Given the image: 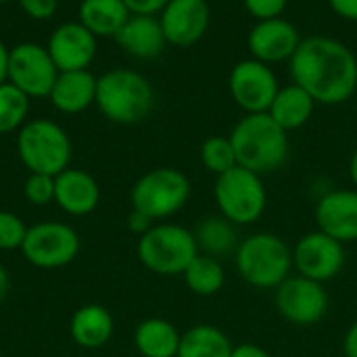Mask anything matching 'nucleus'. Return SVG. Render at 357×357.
Wrapping results in <instances>:
<instances>
[{
    "label": "nucleus",
    "mask_w": 357,
    "mask_h": 357,
    "mask_svg": "<svg viewBox=\"0 0 357 357\" xmlns=\"http://www.w3.org/2000/svg\"><path fill=\"white\" fill-rule=\"evenodd\" d=\"M289 73L318 105H343L357 92L356 52L331 36L303 38L289 61Z\"/></svg>",
    "instance_id": "obj_1"
},
{
    "label": "nucleus",
    "mask_w": 357,
    "mask_h": 357,
    "mask_svg": "<svg viewBox=\"0 0 357 357\" xmlns=\"http://www.w3.org/2000/svg\"><path fill=\"white\" fill-rule=\"evenodd\" d=\"M230 140L241 167H247L259 176L278 172L289 155L291 140L270 113H247L230 132Z\"/></svg>",
    "instance_id": "obj_2"
},
{
    "label": "nucleus",
    "mask_w": 357,
    "mask_h": 357,
    "mask_svg": "<svg viewBox=\"0 0 357 357\" xmlns=\"http://www.w3.org/2000/svg\"><path fill=\"white\" fill-rule=\"evenodd\" d=\"M94 105L105 119L132 126L149 117L155 107V90L151 82L134 69H109L96 77Z\"/></svg>",
    "instance_id": "obj_3"
},
{
    "label": "nucleus",
    "mask_w": 357,
    "mask_h": 357,
    "mask_svg": "<svg viewBox=\"0 0 357 357\" xmlns=\"http://www.w3.org/2000/svg\"><path fill=\"white\" fill-rule=\"evenodd\" d=\"M232 257L238 276L259 291H274L293 274V247L274 232L241 238Z\"/></svg>",
    "instance_id": "obj_4"
},
{
    "label": "nucleus",
    "mask_w": 357,
    "mask_h": 357,
    "mask_svg": "<svg viewBox=\"0 0 357 357\" xmlns=\"http://www.w3.org/2000/svg\"><path fill=\"white\" fill-rule=\"evenodd\" d=\"M17 155L29 174L59 176L71 163L69 134L52 119H27L17 132Z\"/></svg>",
    "instance_id": "obj_5"
},
{
    "label": "nucleus",
    "mask_w": 357,
    "mask_h": 357,
    "mask_svg": "<svg viewBox=\"0 0 357 357\" xmlns=\"http://www.w3.org/2000/svg\"><path fill=\"white\" fill-rule=\"evenodd\" d=\"M213 201L218 213L232 222L236 228L257 224L268 209V190L264 176L247 169L232 167L226 174L215 176Z\"/></svg>",
    "instance_id": "obj_6"
},
{
    "label": "nucleus",
    "mask_w": 357,
    "mask_h": 357,
    "mask_svg": "<svg viewBox=\"0 0 357 357\" xmlns=\"http://www.w3.org/2000/svg\"><path fill=\"white\" fill-rule=\"evenodd\" d=\"M199 253L195 232L169 222H157L136 245L140 264L157 276H182Z\"/></svg>",
    "instance_id": "obj_7"
},
{
    "label": "nucleus",
    "mask_w": 357,
    "mask_h": 357,
    "mask_svg": "<svg viewBox=\"0 0 357 357\" xmlns=\"http://www.w3.org/2000/svg\"><path fill=\"white\" fill-rule=\"evenodd\" d=\"M190 195L192 184L182 169L155 167L134 182L130 203L132 209L146 213L153 222H165L186 207Z\"/></svg>",
    "instance_id": "obj_8"
},
{
    "label": "nucleus",
    "mask_w": 357,
    "mask_h": 357,
    "mask_svg": "<svg viewBox=\"0 0 357 357\" xmlns=\"http://www.w3.org/2000/svg\"><path fill=\"white\" fill-rule=\"evenodd\" d=\"M82 241L75 228L65 222H38L27 228L21 245V255L27 264L40 270H59L75 261Z\"/></svg>",
    "instance_id": "obj_9"
},
{
    "label": "nucleus",
    "mask_w": 357,
    "mask_h": 357,
    "mask_svg": "<svg viewBox=\"0 0 357 357\" xmlns=\"http://www.w3.org/2000/svg\"><path fill=\"white\" fill-rule=\"evenodd\" d=\"M274 305L282 320L293 326L307 328L320 324L328 314V293L324 284L291 274L274 289Z\"/></svg>",
    "instance_id": "obj_10"
},
{
    "label": "nucleus",
    "mask_w": 357,
    "mask_h": 357,
    "mask_svg": "<svg viewBox=\"0 0 357 357\" xmlns=\"http://www.w3.org/2000/svg\"><path fill=\"white\" fill-rule=\"evenodd\" d=\"M345 245L318 228L303 234L293 245V272L320 284L339 278L345 270Z\"/></svg>",
    "instance_id": "obj_11"
},
{
    "label": "nucleus",
    "mask_w": 357,
    "mask_h": 357,
    "mask_svg": "<svg viewBox=\"0 0 357 357\" xmlns=\"http://www.w3.org/2000/svg\"><path fill=\"white\" fill-rule=\"evenodd\" d=\"M280 90L278 75L274 67L255 61L243 59L238 61L228 75V92L238 109L247 113H268L274 96Z\"/></svg>",
    "instance_id": "obj_12"
},
{
    "label": "nucleus",
    "mask_w": 357,
    "mask_h": 357,
    "mask_svg": "<svg viewBox=\"0 0 357 357\" xmlns=\"http://www.w3.org/2000/svg\"><path fill=\"white\" fill-rule=\"evenodd\" d=\"M56 75L59 69L46 46L36 42H21L10 48L8 82L29 98H48Z\"/></svg>",
    "instance_id": "obj_13"
},
{
    "label": "nucleus",
    "mask_w": 357,
    "mask_h": 357,
    "mask_svg": "<svg viewBox=\"0 0 357 357\" xmlns=\"http://www.w3.org/2000/svg\"><path fill=\"white\" fill-rule=\"evenodd\" d=\"M301 33L295 23L284 17L255 21V25L247 33V50L249 56L261 61L266 65L289 63L301 44Z\"/></svg>",
    "instance_id": "obj_14"
},
{
    "label": "nucleus",
    "mask_w": 357,
    "mask_h": 357,
    "mask_svg": "<svg viewBox=\"0 0 357 357\" xmlns=\"http://www.w3.org/2000/svg\"><path fill=\"white\" fill-rule=\"evenodd\" d=\"M167 44L188 48L201 42L211 23L207 0H169L157 15Z\"/></svg>",
    "instance_id": "obj_15"
},
{
    "label": "nucleus",
    "mask_w": 357,
    "mask_h": 357,
    "mask_svg": "<svg viewBox=\"0 0 357 357\" xmlns=\"http://www.w3.org/2000/svg\"><path fill=\"white\" fill-rule=\"evenodd\" d=\"M96 36L79 21H65L48 36L46 50L59 71L88 69L96 56Z\"/></svg>",
    "instance_id": "obj_16"
},
{
    "label": "nucleus",
    "mask_w": 357,
    "mask_h": 357,
    "mask_svg": "<svg viewBox=\"0 0 357 357\" xmlns=\"http://www.w3.org/2000/svg\"><path fill=\"white\" fill-rule=\"evenodd\" d=\"M316 228L335 241L349 245L357 243V190L335 188L324 192L314 209Z\"/></svg>",
    "instance_id": "obj_17"
},
{
    "label": "nucleus",
    "mask_w": 357,
    "mask_h": 357,
    "mask_svg": "<svg viewBox=\"0 0 357 357\" xmlns=\"http://www.w3.org/2000/svg\"><path fill=\"white\" fill-rule=\"evenodd\" d=\"M100 203V186L96 178L84 169L67 167L54 176V205L71 215L86 218L96 211Z\"/></svg>",
    "instance_id": "obj_18"
},
{
    "label": "nucleus",
    "mask_w": 357,
    "mask_h": 357,
    "mask_svg": "<svg viewBox=\"0 0 357 357\" xmlns=\"http://www.w3.org/2000/svg\"><path fill=\"white\" fill-rule=\"evenodd\" d=\"M115 42L126 54L142 61L159 56L167 44L157 15H130L117 31Z\"/></svg>",
    "instance_id": "obj_19"
},
{
    "label": "nucleus",
    "mask_w": 357,
    "mask_h": 357,
    "mask_svg": "<svg viewBox=\"0 0 357 357\" xmlns=\"http://www.w3.org/2000/svg\"><path fill=\"white\" fill-rule=\"evenodd\" d=\"M48 98L59 113L77 115L96 100V75L90 69L59 71Z\"/></svg>",
    "instance_id": "obj_20"
},
{
    "label": "nucleus",
    "mask_w": 357,
    "mask_h": 357,
    "mask_svg": "<svg viewBox=\"0 0 357 357\" xmlns=\"http://www.w3.org/2000/svg\"><path fill=\"white\" fill-rule=\"evenodd\" d=\"M115 333V320L111 312L98 303H88L75 310L69 322V335L77 347L100 349L105 347Z\"/></svg>",
    "instance_id": "obj_21"
},
{
    "label": "nucleus",
    "mask_w": 357,
    "mask_h": 357,
    "mask_svg": "<svg viewBox=\"0 0 357 357\" xmlns=\"http://www.w3.org/2000/svg\"><path fill=\"white\" fill-rule=\"evenodd\" d=\"M316 105L318 102L312 98V94L307 90H303L299 84L291 82L289 86H280L268 113L284 132L291 134V132L303 128L312 119Z\"/></svg>",
    "instance_id": "obj_22"
},
{
    "label": "nucleus",
    "mask_w": 357,
    "mask_h": 357,
    "mask_svg": "<svg viewBox=\"0 0 357 357\" xmlns=\"http://www.w3.org/2000/svg\"><path fill=\"white\" fill-rule=\"evenodd\" d=\"M182 333L165 318H146L134 331V347L142 357H178Z\"/></svg>",
    "instance_id": "obj_23"
},
{
    "label": "nucleus",
    "mask_w": 357,
    "mask_h": 357,
    "mask_svg": "<svg viewBox=\"0 0 357 357\" xmlns=\"http://www.w3.org/2000/svg\"><path fill=\"white\" fill-rule=\"evenodd\" d=\"M130 15L123 0H82L77 8V21L96 38H115Z\"/></svg>",
    "instance_id": "obj_24"
},
{
    "label": "nucleus",
    "mask_w": 357,
    "mask_h": 357,
    "mask_svg": "<svg viewBox=\"0 0 357 357\" xmlns=\"http://www.w3.org/2000/svg\"><path fill=\"white\" fill-rule=\"evenodd\" d=\"M199 251L211 257H224V255H234L241 238L236 232V226L232 222H228L226 218L218 215H209L203 218L197 228L192 230Z\"/></svg>",
    "instance_id": "obj_25"
},
{
    "label": "nucleus",
    "mask_w": 357,
    "mask_h": 357,
    "mask_svg": "<svg viewBox=\"0 0 357 357\" xmlns=\"http://www.w3.org/2000/svg\"><path fill=\"white\" fill-rule=\"evenodd\" d=\"M232 341L213 324H195L182 333L178 357H230Z\"/></svg>",
    "instance_id": "obj_26"
},
{
    "label": "nucleus",
    "mask_w": 357,
    "mask_h": 357,
    "mask_svg": "<svg viewBox=\"0 0 357 357\" xmlns=\"http://www.w3.org/2000/svg\"><path fill=\"white\" fill-rule=\"evenodd\" d=\"M186 289L197 297H213L226 284V270L218 257L199 253L182 274Z\"/></svg>",
    "instance_id": "obj_27"
},
{
    "label": "nucleus",
    "mask_w": 357,
    "mask_h": 357,
    "mask_svg": "<svg viewBox=\"0 0 357 357\" xmlns=\"http://www.w3.org/2000/svg\"><path fill=\"white\" fill-rule=\"evenodd\" d=\"M31 98L10 82L0 84V136L19 132L29 115Z\"/></svg>",
    "instance_id": "obj_28"
},
{
    "label": "nucleus",
    "mask_w": 357,
    "mask_h": 357,
    "mask_svg": "<svg viewBox=\"0 0 357 357\" xmlns=\"http://www.w3.org/2000/svg\"><path fill=\"white\" fill-rule=\"evenodd\" d=\"M199 159H201L203 167L207 172H211L213 176L226 174L228 169L238 165L230 136H220V134L203 140V144L199 149Z\"/></svg>",
    "instance_id": "obj_29"
},
{
    "label": "nucleus",
    "mask_w": 357,
    "mask_h": 357,
    "mask_svg": "<svg viewBox=\"0 0 357 357\" xmlns=\"http://www.w3.org/2000/svg\"><path fill=\"white\" fill-rule=\"evenodd\" d=\"M27 224L13 211L0 209V251H15L21 249L25 234H27Z\"/></svg>",
    "instance_id": "obj_30"
},
{
    "label": "nucleus",
    "mask_w": 357,
    "mask_h": 357,
    "mask_svg": "<svg viewBox=\"0 0 357 357\" xmlns=\"http://www.w3.org/2000/svg\"><path fill=\"white\" fill-rule=\"evenodd\" d=\"M23 197L36 207H46L54 203V176L29 174L23 182Z\"/></svg>",
    "instance_id": "obj_31"
},
{
    "label": "nucleus",
    "mask_w": 357,
    "mask_h": 357,
    "mask_svg": "<svg viewBox=\"0 0 357 357\" xmlns=\"http://www.w3.org/2000/svg\"><path fill=\"white\" fill-rule=\"evenodd\" d=\"M243 4L255 21H264L282 17L289 6V0H243Z\"/></svg>",
    "instance_id": "obj_32"
},
{
    "label": "nucleus",
    "mask_w": 357,
    "mask_h": 357,
    "mask_svg": "<svg viewBox=\"0 0 357 357\" xmlns=\"http://www.w3.org/2000/svg\"><path fill=\"white\" fill-rule=\"evenodd\" d=\"M21 10L33 19V21H46L50 17H54L56 8H59V0H17Z\"/></svg>",
    "instance_id": "obj_33"
},
{
    "label": "nucleus",
    "mask_w": 357,
    "mask_h": 357,
    "mask_svg": "<svg viewBox=\"0 0 357 357\" xmlns=\"http://www.w3.org/2000/svg\"><path fill=\"white\" fill-rule=\"evenodd\" d=\"M155 224H157V222H153L146 213H142V211H138V209H130V213H128V218H126L128 230H130L132 234H136L138 238H140L142 234H146Z\"/></svg>",
    "instance_id": "obj_34"
},
{
    "label": "nucleus",
    "mask_w": 357,
    "mask_h": 357,
    "mask_svg": "<svg viewBox=\"0 0 357 357\" xmlns=\"http://www.w3.org/2000/svg\"><path fill=\"white\" fill-rule=\"evenodd\" d=\"M132 15H159L169 0H123Z\"/></svg>",
    "instance_id": "obj_35"
},
{
    "label": "nucleus",
    "mask_w": 357,
    "mask_h": 357,
    "mask_svg": "<svg viewBox=\"0 0 357 357\" xmlns=\"http://www.w3.org/2000/svg\"><path fill=\"white\" fill-rule=\"evenodd\" d=\"M328 6L337 17L357 23V0H328Z\"/></svg>",
    "instance_id": "obj_36"
},
{
    "label": "nucleus",
    "mask_w": 357,
    "mask_h": 357,
    "mask_svg": "<svg viewBox=\"0 0 357 357\" xmlns=\"http://www.w3.org/2000/svg\"><path fill=\"white\" fill-rule=\"evenodd\" d=\"M230 357H272L270 351H266L264 347L255 345V343H241V345H234L232 349V356Z\"/></svg>",
    "instance_id": "obj_37"
},
{
    "label": "nucleus",
    "mask_w": 357,
    "mask_h": 357,
    "mask_svg": "<svg viewBox=\"0 0 357 357\" xmlns=\"http://www.w3.org/2000/svg\"><path fill=\"white\" fill-rule=\"evenodd\" d=\"M343 356L357 357V318L351 322V326L347 328L343 337Z\"/></svg>",
    "instance_id": "obj_38"
},
{
    "label": "nucleus",
    "mask_w": 357,
    "mask_h": 357,
    "mask_svg": "<svg viewBox=\"0 0 357 357\" xmlns=\"http://www.w3.org/2000/svg\"><path fill=\"white\" fill-rule=\"evenodd\" d=\"M8 56H10V48L0 40V84L8 82Z\"/></svg>",
    "instance_id": "obj_39"
},
{
    "label": "nucleus",
    "mask_w": 357,
    "mask_h": 357,
    "mask_svg": "<svg viewBox=\"0 0 357 357\" xmlns=\"http://www.w3.org/2000/svg\"><path fill=\"white\" fill-rule=\"evenodd\" d=\"M8 291H10V276H8V272H6V268L0 264V303L6 299V295H8Z\"/></svg>",
    "instance_id": "obj_40"
},
{
    "label": "nucleus",
    "mask_w": 357,
    "mask_h": 357,
    "mask_svg": "<svg viewBox=\"0 0 357 357\" xmlns=\"http://www.w3.org/2000/svg\"><path fill=\"white\" fill-rule=\"evenodd\" d=\"M347 174H349V180H351L354 188L357 190V146L354 149L351 157H349V163H347Z\"/></svg>",
    "instance_id": "obj_41"
},
{
    "label": "nucleus",
    "mask_w": 357,
    "mask_h": 357,
    "mask_svg": "<svg viewBox=\"0 0 357 357\" xmlns=\"http://www.w3.org/2000/svg\"><path fill=\"white\" fill-rule=\"evenodd\" d=\"M6 2H13V0H0V4H6Z\"/></svg>",
    "instance_id": "obj_42"
},
{
    "label": "nucleus",
    "mask_w": 357,
    "mask_h": 357,
    "mask_svg": "<svg viewBox=\"0 0 357 357\" xmlns=\"http://www.w3.org/2000/svg\"><path fill=\"white\" fill-rule=\"evenodd\" d=\"M0 357H2V349H0Z\"/></svg>",
    "instance_id": "obj_43"
}]
</instances>
